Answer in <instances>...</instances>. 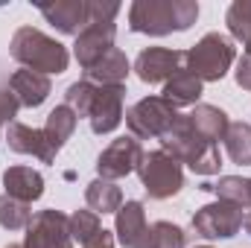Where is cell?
<instances>
[{"label": "cell", "mask_w": 251, "mask_h": 248, "mask_svg": "<svg viewBox=\"0 0 251 248\" xmlns=\"http://www.w3.org/2000/svg\"><path fill=\"white\" fill-rule=\"evenodd\" d=\"M3 187H6V196L18 198L24 204H32V201H38L44 196V178H41V173L32 170V167H24V164L9 167L3 173Z\"/></svg>", "instance_id": "17"}, {"label": "cell", "mask_w": 251, "mask_h": 248, "mask_svg": "<svg viewBox=\"0 0 251 248\" xmlns=\"http://www.w3.org/2000/svg\"><path fill=\"white\" fill-rule=\"evenodd\" d=\"M199 18V3L193 0H134L128 9L131 32L143 35H170L184 32Z\"/></svg>", "instance_id": "2"}, {"label": "cell", "mask_w": 251, "mask_h": 248, "mask_svg": "<svg viewBox=\"0 0 251 248\" xmlns=\"http://www.w3.org/2000/svg\"><path fill=\"white\" fill-rule=\"evenodd\" d=\"M18 108H21V102L15 99V94H12L9 88L0 91V123H15Z\"/></svg>", "instance_id": "30"}, {"label": "cell", "mask_w": 251, "mask_h": 248, "mask_svg": "<svg viewBox=\"0 0 251 248\" xmlns=\"http://www.w3.org/2000/svg\"><path fill=\"white\" fill-rule=\"evenodd\" d=\"M225 24H228V32L249 47L251 44V0L231 3L228 6V15H225Z\"/></svg>", "instance_id": "26"}, {"label": "cell", "mask_w": 251, "mask_h": 248, "mask_svg": "<svg viewBox=\"0 0 251 248\" xmlns=\"http://www.w3.org/2000/svg\"><path fill=\"white\" fill-rule=\"evenodd\" d=\"M199 248H210V246H199Z\"/></svg>", "instance_id": "36"}, {"label": "cell", "mask_w": 251, "mask_h": 248, "mask_svg": "<svg viewBox=\"0 0 251 248\" xmlns=\"http://www.w3.org/2000/svg\"><path fill=\"white\" fill-rule=\"evenodd\" d=\"M246 53H249V56H251V44H249V47H246Z\"/></svg>", "instance_id": "35"}, {"label": "cell", "mask_w": 251, "mask_h": 248, "mask_svg": "<svg viewBox=\"0 0 251 248\" xmlns=\"http://www.w3.org/2000/svg\"><path fill=\"white\" fill-rule=\"evenodd\" d=\"M9 91L15 94V99L24 108H38L50 97V76L21 67V70H15L9 76Z\"/></svg>", "instance_id": "16"}, {"label": "cell", "mask_w": 251, "mask_h": 248, "mask_svg": "<svg viewBox=\"0 0 251 248\" xmlns=\"http://www.w3.org/2000/svg\"><path fill=\"white\" fill-rule=\"evenodd\" d=\"M85 248H114V234L102 228V231H100V234H97V237H94Z\"/></svg>", "instance_id": "32"}, {"label": "cell", "mask_w": 251, "mask_h": 248, "mask_svg": "<svg viewBox=\"0 0 251 248\" xmlns=\"http://www.w3.org/2000/svg\"><path fill=\"white\" fill-rule=\"evenodd\" d=\"M12 59L21 62L26 70H35V73H64L67 70V50L56 38L44 35L41 29H32V26H21L15 35H12V47H9Z\"/></svg>", "instance_id": "3"}, {"label": "cell", "mask_w": 251, "mask_h": 248, "mask_svg": "<svg viewBox=\"0 0 251 248\" xmlns=\"http://www.w3.org/2000/svg\"><path fill=\"white\" fill-rule=\"evenodd\" d=\"M184 62H187V53L181 50H170V47H149L137 56L134 62V70L137 76L146 82V85H158V82H170L178 70H184Z\"/></svg>", "instance_id": "11"}, {"label": "cell", "mask_w": 251, "mask_h": 248, "mask_svg": "<svg viewBox=\"0 0 251 248\" xmlns=\"http://www.w3.org/2000/svg\"><path fill=\"white\" fill-rule=\"evenodd\" d=\"M201 190L216 193L222 201L237 204L240 210L251 207V178H240V175H222L216 184H201Z\"/></svg>", "instance_id": "23"}, {"label": "cell", "mask_w": 251, "mask_h": 248, "mask_svg": "<svg viewBox=\"0 0 251 248\" xmlns=\"http://www.w3.org/2000/svg\"><path fill=\"white\" fill-rule=\"evenodd\" d=\"M94 88H97V85L88 82V79L73 82V85L67 88V94H64V105L73 108L76 117H85V114H88V105H91V97H94Z\"/></svg>", "instance_id": "29"}, {"label": "cell", "mask_w": 251, "mask_h": 248, "mask_svg": "<svg viewBox=\"0 0 251 248\" xmlns=\"http://www.w3.org/2000/svg\"><path fill=\"white\" fill-rule=\"evenodd\" d=\"M190 123L196 125V131L201 134V137H207L210 143H219L222 137H225V131H228V114L222 111V108H216V105H204V102H199V105H193V111L187 114Z\"/></svg>", "instance_id": "19"}, {"label": "cell", "mask_w": 251, "mask_h": 248, "mask_svg": "<svg viewBox=\"0 0 251 248\" xmlns=\"http://www.w3.org/2000/svg\"><path fill=\"white\" fill-rule=\"evenodd\" d=\"M123 99L126 85H97L91 105H88V123L94 134H111L123 123Z\"/></svg>", "instance_id": "8"}, {"label": "cell", "mask_w": 251, "mask_h": 248, "mask_svg": "<svg viewBox=\"0 0 251 248\" xmlns=\"http://www.w3.org/2000/svg\"><path fill=\"white\" fill-rule=\"evenodd\" d=\"M32 222V210L29 204L12 198V196H0V225L6 231H21V228H29Z\"/></svg>", "instance_id": "25"}, {"label": "cell", "mask_w": 251, "mask_h": 248, "mask_svg": "<svg viewBox=\"0 0 251 248\" xmlns=\"http://www.w3.org/2000/svg\"><path fill=\"white\" fill-rule=\"evenodd\" d=\"M24 248H73L70 222L59 210H41L32 216L26 228Z\"/></svg>", "instance_id": "10"}, {"label": "cell", "mask_w": 251, "mask_h": 248, "mask_svg": "<svg viewBox=\"0 0 251 248\" xmlns=\"http://www.w3.org/2000/svg\"><path fill=\"white\" fill-rule=\"evenodd\" d=\"M114 21H91L73 44V56L85 70H91L108 50H114Z\"/></svg>", "instance_id": "12"}, {"label": "cell", "mask_w": 251, "mask_h": 248, "mask_svg": "<svg viewBox=\"0 0 251 248\" xmlns=\"http://www.w3.org/2000/svg\"><path fill=\"white\" fill-rule=\"evenodd\" d=\"M201 97V79H196L187 67L178 70L167 85H164V99L173 102L176 108H184V105H196Z\"/></svg>", "instance_id": "20"}, {"label": "cell", "mask_w": 251, "mask_h": 248, "mask_svg": "<svg viewBox=\"0 0 251 248\" xmlns=\"http://www.w3.org/2000/svg\"><path fill=\"white\" fill-rule=\"evenodd\" d=\"M176 120H178V108L164 97H143L126 114V125L134 134V140H155V137L161 140L164 131Z\"/></svg>", "instance_id": "6"}, {"label": "cell", "mask_w": 251, "mask_h": 248, "mask_svg": "<svg viewBox=\"0 0 251 248\" xmlns=\"http://www.w3.org/2000/svg\"><path fill=\"white\" fill-rule=\"evenodd\" d=\"M243 228L251 234V207H249V213H246V219H243Z\"/></svg>", "instance_id": "33"}, {"label": "cell", "mask_w": 251, "mask_h": 248, "mask_svg": "<svg viewBox=\"0 0 251 248\" xmlns=\"http://www.w3.org/2000/svg\"><path fill=\"white\" fill-rule=\"evenodd\" d=\"M76 123H79V117H76V111L73 108H67V105H56L50 114H47V123H44V134H47V140H50V146H53V152H59L64 143L70 140V134L76 131Z\"/></svg>", "instance_id": "22"}, {"label": "cell", "mask_w": 251, "mask_h": 248, "mask_svg": "<svg viewBox=\"0 0 251 248\" xmlns=\"http://www.w3.org/2000/svg\"><path fill=\"white\" fill-rule=\"evenodd\" d=\"M237 85L240 88H246V91H251V56L249 53H243V59H240V64H237Z\"/></svg>", "instance_id": "31"}, {"label": "cell", "mask_w": 251, "mask_h": 248, "mask_svg": "<svg viewBox=\"0 0 251 248\" xmlns=\"http://www.w3.org/2000/svg\"><path fill=\"white\" fill-rule=\"evenodd\" d=\"M128 76V59L120 47L108 50L91 70H85V79L94 85H123Z\"/></svg>", "instance_id": "18"}, {"label": "cell", "mask_w": 251, "mask_h": 248, "mask_svg": "<svg viewBox=\"0 0 251 248\" xmlns=\"http://www.w3.org/2000/svg\"><path fill=\"white\" fill-rule=\"evenodd\" d=\"M6 143H9L12 152L32 155L41 164H53L56 161V152H53L44 128H32V125H24V123H9V128H6Z\"/></svg>", "instance_id": "14"}, {"label": "cell", "mask_w": 251, "mask_h": 248, "mask_svg": "<svg viewBox=\"0 0 251 248\" xmlns=\"http://www.w3.org/2000/svg\"><path fill=\"white\" fill-rule=\"evenodd\" d=\"M38 12L64 35H79L91 24V3L88 0H56L38 3Z\"/></svg>", "instance_id": "13"}, {"label": "cell", "mask_w": 251, "mask_h": 248, "mask_svg": "<svg viewBox=\"0 0 251 248\" xmlns=\"http://www.w3.org/2000/svg\"><path fill=\"white\" fill-rule=\"evenodd\" d=\"M6 248H24V243H21V246H18V243H12V246H6Z\"/></svg>", "instance_id": "34"}, {"label": "cell", "mask_w": 251, "mask_h": 248, "mask_svg": "<svg viewBox=\"0 0 251 248\" xmlns=\"http://www.w3.org/2000/svg\"><path fill=\"white\" fill-rule=\"evenodd\" d=\"M243 219H246V210H240L237 204L219 198V201L204 204L201 210H196L193 231L199 237H204V240H231L243 228Z\"/></svg>", "instance_id": "7"}, {"label": "cell", "mask_w": 251, "mask_h": 248, "mask_svg": "<svg viewBox=\"0 0 251 248\" xmlns=\"http://www.w3.org/2000/svg\"><path fill=\"white\" fill-rule=\"evenodd\" d=\"M149 248H184V231L173 222L149 225Z\"/></svg>", "instance_id": "28"}, {"label": "cell", "mask_w": 251, "mask_h": 248, "mask_svg": "<svg viewBox=\"0 0 251 248\" xmlns=\"http://www.w3.org/2000/svg\"><path fill=\"white\" fill-rule=\"evenodd\" d=\"M67 222H70V237L76 243H82V246H88L102 231V222H100V216L94 210H76L73 216H67Z\"/></svg>", "instance_id": "27"}, {"label": "cell", "mask_w": 251, "mask_h": 248, "mask_svg": "<svg viewBox=\"0 0 251 248\" xmlns=\"http://www.w3.org/2000/svg\"><path fill=\"white\" fill-rule=\"evenodd\" d=\"M117 240L123 248H149V222L140 201H126L117 210Z\"/></svg>", "instance_id": "15"}, {"label": "cell", "mask_w": 251, "mask_h": 248, "mask_svg": "<svg viewBox=\"0 0 251 248\" xmlns=\"http://www.w3.org/2000/svg\"><path fill=\"white\" fill-rule=\"evenodd\" d=\"M231 64H234V44L219 32H207L196 47L187 50L184 67L201 82H219Z\"/></svg>", "instance_id": "4"}, {"label": "cell", "mask_w": 251, "mask_h": 248, "mask_svg": "<svg viewBox=\"0 0 251 248\" xmlns=\"http://www.w3.org/2000/svg\"><path fill=\"white\" fill-rule=\"evenodd\" d=\"M225 152L234 164L249 167L251 164V125L249 123H231L225 131Z\"/></svg>", "instance_id": "24"}, {"label": "cell", "mask_w": 251, "mask_h": 248, "mask_svg": "<svg viewBox=\"0 0 251 248\" xmlns=\"http://www.w3.org/2000/svg\"><path fill=\"white\" fill-rule=\"evenodd\" d=\"M137 175L143 181V190L149 193V198H170L184 187V173L181 164L167 155L164 149L155 152H143V161L137 167Z\"/></svg>", "instance_id": "5"}, {"label": "cell", "mask_w": 251, "mask_h": 248, "mask_svg": "<svg viewBox=\"0 0 251 248\" xmlns=\"http://www.w3.org/2000/svg\"><path fill=\"white\" fill-rule=\"evenodd\" d=\"M140 161H143L140 143H137L134 137H117V140H111V143L100 152V158H97V173H100V178H105V181H117V178H126V175L137 173Z\"/></svg>", "instance_id": "9"}, {"label": "cell", "mask_w": 251, "mask_h": 248, "mask_svg": "<svg viewBox=\"0 0 251 248\" xmlns=\"http://www.w3.org/2000/svg\"><path fill=\"white\" fill-rule=\"evenodd\" d=\"M161 146L167 155H173L178 164H187L196 175H213L222 167V155L219 146L210 143L207 137H201L196 131V125L190 123L187 114H178V120L170 125L161 137Z\"/></svg>", "instance_id": "1"}, {"label": "cell", "mask_w": 251, "mask_h": 248, "mask_svg": "<svg viewBox=\"0 0 251 248\" xmlns=\"http://www.w3.org/2000/svg\"><path fill=\"white\" fill-rule=\"evenodd\" d=\"M85 201L88 207L100 216V213H117L123 207V193L114 181H105V178H97L91 181L85 190Z\"/></svg>", "instance_id": "21"}]
</instances>
